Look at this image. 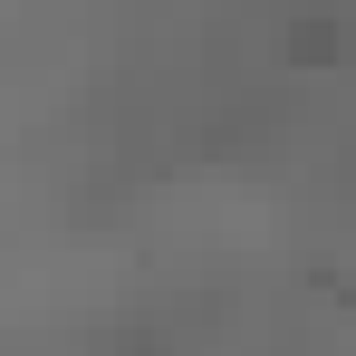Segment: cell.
Returning a JSON list of instances; mask_svg holds the SVG:
<instances>
[{
  "instance_id": "obj_1",
  "label": "cell",
  "mask_w": 356,
  "mask_h": 356,
  "mask_svg": "<svg viewBox=\"0 0 356 356\" xmlns=\"http://www.w3.org/2000/svg\"><path fill=\"white\" fill-rule=\"evenodd\" d=\"M280 58H289L298 77H318V67H337V58H347V29H337V19H308V10H298L289 29H280Z\"/></svg>"
},
{
  "instance_id": "obj_2",
  "label": "cell",
  "mask_w": 356,
  "mask_h": 356,
  "mask_svg": "<svg viewBox=\"0 0 356 356\" xmlns=\"http://www.w3.org/2000/svg\"><path fill=\"white\" fill-rule=\"evenodd\" d=\"M97 356H174V337H164L154 318H135V327H116V337H97Z\"/></svg>"
}]
</instances>
